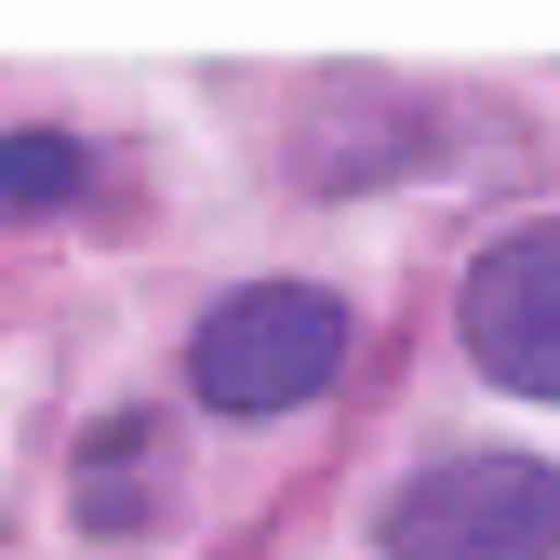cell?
Instances as JSON below:
<instances>
[{"mask_svg": "<svg viewBox=\"0 0 560 560\" xmlns=\"http://www.w3.org/2000/svg\"><path fill=\"white\" fill-rule=\"evenodd\" d=\"M81 187H94L81 133H0V214H67Z\"/></svg>", "mask_w": 560, "mask_h": 560, "instance_id": "5b68a950", "label": "cell"}, {"mask_svg": "<svg viewBox=\"0 0 560 560\" xmlns=\"http://www.w3.org/2000/svg\"><path fill=\"white\" fill-rule=\"evenodd\" d=\"M454 334H467V361L494 374V387L560 400V214H547V228H508L494 254L467 267Z\"/></svg>", "mask_w": 560, "mask_h": 560, "instance_id": "3957f363", "label": "cell"}, {"mask_svg": "<svg viewBox=\"0 0 560 560\" xmlns=\"http://www.w3.org/2000/svg\"><path fill=\"white\" fill-rule=\"evenodd\" d=\"M334 361H347V307L320 294V280H241V294L200 320L187 387L214 413H294V400L334 387Z\"/></svg>", "mask_w": 560, "mask_h": 560, "instance_id": "7a4b0ae2", "label": "cell"}, {"mask_svg": "<svg viewBox=\"0 0 560 560\" xmlns=\"http://www.w3.org/2000/svg\"><path fill=\"white\" fill-rule=\"evenodd\" d=\"M148 494H161V454H148V413H120V428L81 454V521L94 534H133L148 521Z\"/></svg>", "mask_w": 560, "mask_h": 560, "instance_id": "277c9868", "label": "cell"}, {"mask_svg": "<svg viewBox=\"0 0 560 560\" xmlns=\"http://www.w3.org/2000/svg\"><path fill=\"white\" fill-rule=\"evenodd\" d=\"M374 547L387 560H560V467H534V454H441L428 480L387 494Z\"/></svg>", "mask_w": 560, "mask_h": 560, "instance_id": "6da1fadb", "label": "cell"}]
</instances>
